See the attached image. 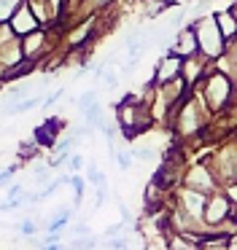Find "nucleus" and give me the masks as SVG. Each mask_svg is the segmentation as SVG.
<instances>
[{"instance_id": "obj_1", "label": "nucleus", "mask_w": 237, "mask_h": 250, "mask_svg": "<svg viewBox=\"0 0 237 250\" xmlns=\"http://www.w3.org/2000/svg\"><path fill=\"white\" fill-rule=\"evenodd\" d=\"M197 89H199L205 105L210 108V113H213V116L224 113V110L237 100V81L232 76H226V73L215 70V67L205 76V81L199 83Z\"/></svg>"}, {"instance_id": "obj_2", "label": "nucleus", "mask_w": 237, "mask_h": 250, "mask_svg": "<svg viewBox=\"0 0 237 250\" xmlns=\"http://www.w3.org/2000/svg\"><path fill=\"white\" fill-rule=\"evenodd\" d=\"M116 124L124 137H135L138 132H148L156 124L151 108L140 103L138 94H124L116 103Z\"/></svg>"}, {"instance_id": "obj_3", "label": "nucleus", "mask_w": 237, "mask_h": 250, "mask_svg": "<svg viewBox=\"0 0 237 250\" xmlns=\"http://www.w3.org/2000/svg\"><path fill=\"white\" fill-rule=\"evenodd\" d=\"M194 30H197V43H199V54L208 57L210 62H215L221 54L226 51V41L224 35H221L218 24H215L213 14H208V17H199L194 19Z\"/></svg>"}, {"instance_id": "obj_4", "label": "nucleus", "mask_w": 237, "mask_h": 250, "mask_svg": "<svg viewBox=\"0 0 237 250\" xmlns=\"http://www.w3.org/2000/svg\"><path fill=\"white\" fill-rule=\"evenodd\" d=\"M232 218V202L226 194H218V191H213V194L208 196V205H205V226L208 229H218L224 226L226 221Z\"/></svg>"}, {"instance_id": "obj_5", "label": "nucleus", "mask_w": 237, "mask_h": 250, "mask_svg": "<svg viewBox=\"0 0 237 250\" xmlns=\"http://www.w3.org/2000/svg\"><path fill=\"white\" fill-rule=\"evenodd\" d=\"M181 70H183V57H178L175 51L165 49L162 57L156 60V65H154V83L162 86V83H167V81L181 76Z\"/></svg>"}, {"instance_id": "obj_6", "label": "nucleus", "mask_w": 237, "mask_h": 250, "mask_svg": "<svg viewBox=\"0 0 237 250\" xmlns=\"http://www.w3.org/2000/svg\"><path fill=\"white\" fill-rule=\"evenodd\" d=\"M210 70H213V62L202 54H194V57H186V60H183L181 76H183V81L189 83V89H197Z\"/></svg>"}, {"instance_id": "obj_7", "label": "nucleus", "mask_w": 237, "mask_h": 250, "mask_svg": "<svg viewBox=\"0 0 237 250\" xmlns=\"http://www.w3.org/2000/svg\"><path fill=\"white\" fill-rule=\"evenodd\" d=\"M183 186H186V188H194V191H202V194H213V191L218 188V178H215V172L208 169L205 164H197V167H191L183 175Z\"/></svg>"}, {"instance_id": "obj_8", "label": "nucleus", "mask_w": 237, "mask_h": 250, "mask_svg": "<svg viewBox=\"0 0 237 250\" xmlns=\"http://www.w3.org/2000/svg\"><path fill=\"white\" fill-rule=\"evenodd\" d=\"M170 51H175L178 57H194V54H199V43H197V30H194V24L189 22V24H183L181 30H178L175 35H172V41H170V46H167Z\"/></svg>"}, {"instance_id": "obj_9", "label": "nucleus", "mask_w": 237, "mask_h": 250, "mask_svg": "<svg viewBox=\"0 0 237 250\" xmlns=\"http://www.w3.org/2000/svg\"><path fill=\"white\" fill-rule=\"evenodd\" d=\"M8 27H11V33L16 35V38H24V35H30V33H35L38 27H41V22L35 19V14H32V8L27 6V0L19 6V11L14 14V17L8 19Z\"/></svg>"}, {"instance_id": "obj_10", "label": "nucleus", "mask_w": 237, "mask_h": 250, "mask_svg": "<svg viewBox=\"0 0 237 250\" xmlns=\"http://www.w3.org/2000/svg\"><path fill=\"white\" fill-rule=\"evenodd\" d=\"M213 19H215V24H218L224 41L232 43V41L237 38V19H235V14H232L229 8H221V11H213Z\"/></svg>"}, {"instance_id": "obj_11", "label": "nucleus", "mask_w": 237, "mask_h": 250, "mask_svg": "<svg viewBox=\"0 0 237 250\" xmlns=\"http://www.w3.org/2000/svg\"><path fill=\"white\" fill-rule=\"evenodd\" d=\"M41 103H43V97L35 92V94H30V97L19 100V103L8 105V108H0V113H3V116H22V113H27V110H35V108H41Z\"/></svg>"}, {"instance_id": "obj_12", "label": "nucleus", "mask_w": 237, "mask_h": 250, "mask_svg": "<svg viewBox=\"0 0 237 250\" xmlns=\"http://www.w3.org/2000/svg\"><path fill=\"white\" fill-rule=\"evenodd\" d=\"M27 6L32 8V14H35V19L41 22V27H51L54 24L57 14H54V8L48 6V0H27Z\"/></svg>"}, {"instance_id": "obj_13", "label": "nucleus", "mask_w": 237, "mask_h": 250, "mask_svg": "<svg viewBox=\"0 0 237 250\" xmlns=\"http://www.w3.org/2000/svg\"><path fill=\"white\" fill-rule=\"evenodd\" d=\"M84 124L89 126L92 132H102V126H105V110H102V103H95L92 108L84 110Z\"/></svg>"}, {"instance_id": "obj_14", "label": "nucleus", "mask_w": 237, "mask_h": 250, "mask_svg": "<svg viewBox=\"0 0 237 250\" xmlns=\"http://www.w3.org/2000/svg\"><path fill=\"white\" fill-rule=\"evenodd\" d=\"M70 188H73V207L78 210L81 207V199H84V188H86V178L78 172L70 175Z\"/></svg>"}, {"instance_id": "obj_15", "label": "nucleus", "mask_w": 237, "mask_h": 250, "mask_svg": "<svg viewBox=\"0 0 237 250\" xmlns=\"http://www.w3.org/2000/svg\"><path fill=\"white\" fill-rule=\"evenodd\" d=\"M24 0H0V24H8V19L19 11Z\"/></svg>"}, {"instance_id": "obj_16", "label": "nucleus", "mask_w": 237, "mask_h": 250, "mask_svg": "<svg viewBox=\"0 0 237 250\" xmlns=\"http://www.w3.org/2000/svg\"><path fill=\"white\" fill-rule=\"evenodd\" d=\"M84 178H86V183H92L95 188H105V186H108L105 175H102L100 169L95 167V164H86V169H84Z\"/></svg>"}, {"instance_id": "obj_17", "label": "nucleus", "mask_w": 237, "mask_h": 250, "mask_svg": "<svg viewBox=\"0 0 237 250\" xmlns=\"http://www.w3.org/2000/svg\"><path fill=\"white\" fill-rule=\"evenodd\" d=\"M95 103H100V94H97V89H86V92L81 94L78 100H75V108H78L81 113H84V110H86V108H92Z\"/></svg>"}, {"instance_id": "obj_18", "label": "nucleus", "mask_w": 237, "mask_h": 250, "mask_svg": "<svg viewBox=\"0 0 237 250\" xmlns=\"http://www.w3.org/2000/svg\"><path fill=\"white\" fill-rule=\"evenodd\" d=\"M132 159L135 162H156V148L151 146H138L132 151Z\"/></svg>"}, {"instance_id": "obj_19", "label": "nucleus", "mask_w": 237, "mask_h": 250, "mask_svg": "<svg viewBox=\"0 0 237 250\" xmlns=\"http://www.w3.org/2000/svg\"><path fill=\"white\" fill-rule=\"evenodd\" d=\"M95 245H97V239L89 234V237H75L73 242L68 245V250H95Z\"/></svg>"}, {"instance_id": "obj_20", "label": "nucleus", "mask_w": 237, "mask_h": 250, "mask_svg": "<svg viewBox=\"0 0 237 250\" xmlns=\"http://www.w3.org/2000/svg\"><path fill=\"white\" fill-rule=\"evenodd\" d=\"M62 97H65V89H54V92H48L46 97H43V103H41V110H48L51 105H57Z\"/></svg>"}, {"instance_id": "obj_21", "label": "nucleus", "mask_w": 237, "mask_h": 250, "mask_svg": "<svg viewBox=\"0 0 237 250\" xmlns=\"http://www.w3.org/2000/svg\"><path fill=\"white\" fill-rule=\"evenodd\" d=\"M68 169H70V172H81V169H86L84 156H81V153H75V151H70V156H68Z\"/></svg>"}, {"instance_id": "obj_22", "label": "nucleus", "mask_w": 237, "mask_h": 250, "mask_svg": "<svg viewBox=\"0 0 237 250\" xmlns=\"http://www.w3.org/2000/svg\"><path fill=\"white\" fill-rule=\"evenodd\" d=\"M38 231V221H32V218H22L19 221V234H24V237H35Z\"/></svg>"}, {"instance_id": "obj_23", "label": "nucleus", "mask_w": 237, "mask_h": 250, "mask_svg": "<svg viewBox=\"0 0 237 250\" xmlns=\"http://www.w3.org/2000/svg\"><path fill=\"white\" fill-rule=\"evenodd\" d=\"M111 159H113V162H116L121 169H129V167H132V156H129L127 151H111Z\"/></svg>"}, {"instance_id": "obj_24", "label": "nucleus", "mask_w": 237, "mask_h": 250, "mask_svg": "<svg viewBox=\"0 0 237 250\" xmlns=\"http://www.w3.org/2000/svg\"><path fill=\"white\" fill-rule=\"evenodd\" d=\"M16 169H19V164H11V167H5V169H0V188L3 186H8L11 180H14V175H16Z\"/></svg>"}, {"instance_id": "obj_25", "label": "nucleus", "mask_w": 237, "mask_h": 250, "mask_svg": "<svg viewBox=\"0 0 237 250\" xmlns=\"http://www.w3.org/2000/svg\"><path fill=\"white\" fill-rule=\"evenodd\" d=\"M19 156H22V159H35V156H38V143H22Z\"/></svg>"}, {"instance_id": "obj_26", "label": "nucleus", "mask_w": 237, "mask_h": 250, "mask_svg": "<svg viewBox=\"0 0 237 250\" xmlns=\"http://www.w3.org/2000/svg\"><path fill=\"white\" fill-rule=\"evenodd\" d=\"M108 248H111V250H129L127 248V239H124L121 234H118V237H113V239H108Z\"/></svg>"}, {"instance_id": "obj_27", "label": "nucleus", "mask_w": 237, "mask_h": 250, "mask_svg": "<svg viewBox=\"0 0 237 250\" xmlns=\"http://www.w3.org/2000/svg\"><path fill=\"white\" fill-rule=\"evenodd\" d=\"M22 194H24V186H22V183L8 186V191H5V196H8V199H19Z\"/></svg>"}, {"instance_id": "obj_28", "label": "nucleus", "mask_w": 237, "mask_h": 250, "mask_svg": "<svg viewBox=\"0 0 237 250\" xmlns=\"http://www.w3.org/2000/svg\"><path fill=\"white\" fill-rule=\"evenodd\" d=\"M100 81H105V86H116V83H118V76H116V73H113V70H108V67H105V73H102V78H100Z\"/></svg>"}, {"instance_id": "obj_29", "label": "nucleus", "mask_w": 237, "mask_h": 250, "mask_svg": "<svg viewBox=\"0 0 237 250\" xmlns=\"http://www.w3.org/2000/svg\"><path fill=\"white\" fill-rule=\"evenodd\" d=\"M224 194L229 196V202H232V205H237V180L226 183V191H224Z\"/></svg>"}, {"instance_id": "obj_30", "label": "nucleus", "mask_w": 237, "mask_h": 250, "mask_svg": "<svg viewBox=\"0 0 237 250\" xmlns=\"http://www.w3.org/2000/svg\"><path fill=\"white\" fill-rule=\"evenodd\" d=\"M118 212H121V223H124V226H129V223L135 221V218H132V212H129V207H127V205H118Z\"/></svg>"}, {"instance_id": "obj_31", "label": "nucleus", "mask_w": 237, "mask_h": 250, "mask_svg": "<svg viewBox=\"0 0 237 250\" xmlns=\"http://www.w3.org/2000/svg\"><path fill=\"white\" fill-rule=\"evenodd\" d=\"M105 196H108V186H105V188H97V196H95V207H102V205H105Z\"/></svg>"}, {"instance_id": "obj_32", "label": "nucleus", "mask_w": 237, "mask_h": 250, "mask_svg": "<svg viewBox=\"0 0 237 250\" xmlns=\"http://www.w3.org/2000/svg\"><path fill=\"white\" fill-rule=\"evenodd\" d=\"M121 229H124V223H113V226L105 229V237H118V234H121Z\"/></svg>"}, {"instance_id": "obj_33", "label": "nucleus", "mask_w": 237, "mask_h": 250, "mask_svg": "<svg viewBox=\"0 0 237 250\" xmlns=\"http://www.w3.org/2000/svg\"><path fill=\"white\" fill-rule=\"evenodd\" d=\"M75 237H89V226H86V223H78V226H75Z\"/></svg>"}, {"instance_id": "obj_34", "label": "nucleus", "mask_w": 237, "mask_h": 250, "mask_svg": "<svg viewBox=\"0 0 237 250\" xmlns=\"http://www.w3.org/2000/svg\"><path fill=\"white\" fill-rule=\"evenodd\" d=\"M41 250H68V245H62V242H51V245H43Z\"/></svg>"}, {"instance_id": "obj_35", "label": "nucleus", "mask_w": 237, "mask_h": 250, "mask_svg": "<svg viewBox=\"0 0 237 250\" xmlns=\"http://www.w3.org/2000/svg\"><path fill=\"white\" fill-rule=\"evenodd\" d=\"M0 86H3V81H0Z\"/></svg>"}, {"instance_id": "obj_36", "label": "nucleus", "mask_w": 237, "mask_h": 250, "mask_svg": "<svg viewBox=\"0 0 237 250\" xmlns=\"http://www.w3.org/2000/svg\"><path fill=\"white\" fill-rule=\"evenodd\" d=\"M235 218H237V215H235Z\"/></svg>"}]
</instances>
